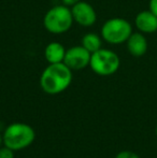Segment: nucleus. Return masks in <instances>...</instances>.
Wrapping results in <instances>:
<instances>
[{
  "instance_id": "nucleus-1",
  "label": "nucleus",
  "mask_w": 157,
  "mask_h": 158,
  "mask_svg": "<svg viewBox=\"0 0 157 158\" xmlns=\"http://www.w3.org/2000/svg\"><path fill=\"white\" fill-rule=\"evenodd\" d=\"M72 82V70L64 63L48 64L40 77V87L48 95L65 92Z\"/></svg>"
},
{
  "instance_id": "nucleus-2",
  "label": "nucleus",
  "mask_w": 157,
  "mask_h": 158,
  "mask_svg": "<svg viewBox=\"0 0 157 158\" xmlns=\"http://www.w3.org/2000/svg\"><path fill=\"white\" fill-rule=\"evenodd\" d=\"M3 145L14 152L27 148L36 139V131L30 125L25 123L10 124L2 135Z\"/></svg>"
},
{
  "instance_id": "nucleus-3",
  "label": "nucleus",
  "mask_w": 157,
  "mask_h": 158,
  "mask_svg": "<svg viewBox=\"0 0 157 158\" xmlns=\"http://www.w3.org/2000/svg\"><path fill=\"white\" fill-rule=\"evenodd\" d=\"M71 9L65 4L55 6L45 13L43 19V25L48 32L54 35H60L71 28L73 24Z\"/></svg>"
},
{
  "instance_id": "nucleus-4",
  "label": "nucleus",
  "mask_w": 157,
  "mask_h": 158,
  "mask_svg": "<svg viewBox=\"0 0 157 158\" xmlns=\"http://www.w3.org/2000/svg\"><path fill=\"white\" fill-rule=\"evenodd\" d=\"M121 60L116 53L113 51L102 48L92 53L89 67L96 74L101 77H109L118 70Z\"/></svg>"
},
{
  "instance_id": "nucleus-5",
  "label": "nucleus",
  "mask_w": 157,
  "mask_h": 158,
  "mask_svg": "<svg viewBox=\"0 0 157 158\" xmlns=\"http://www.w3.org/2000/svg\"><path fill=\"white\" fill-rule=\"evenodd\" d=\"M132 33L131 24L125 19L113 17L103 24L101 38L110 44H122L128 40Z\"/></svg>"
},
{
  "instance_id": "nucleus-6",
  "label": "nucleus",
  "mask_w": 157,
  "mask_h": 158,
  "mask_svg": "<svg viewBox=\"0 0 157 158\" xmlns=\"http://www.w3.org/2000/svg\"><path fill=\"white\" fill-rule=\"evenodd\" d=\"M90 55L84 46L76 45L66 50L65 58L63 63L67 67H69L72 71H78L89 66Z\"/></svg>"
},
{
  "instance_id": "nucleus-7",
  "label": "nucleus",
  "mask_w": 157,
  "mask_h": 158,
  "mask_svg": "<svg viewBox=\"0 0 157 158\" xmlns=\"http://www.w3.org/2000/svg\"><path fill=\"white\" fill-rule=\"evenodd\" d=\"M71 13L73 21L83 27L93 26L97 21L96 11L89 3L85 1H79L76 4L71 6Z\"/></svg>"
},
{
  "instance_id": "nucleus-8",
  "label": "nucleus",
  "mask_w": 157,
  "mask_h": 158,
  "mask_svg": "<svg viewBox=\"0 0 157 158\" xmlns=\"http://www.w3.org/2000/svg\"><path fill=\"white\" fill-rule=\"evenodd\" d=\"M134 24L142 33H153L157 31V16L150 10L141 11L134 19Z\"/></svg>"
},
{
  "instance_id": "nucleus-9",
  "label": "nucleus",
  "mask_w": 157,
  "mask_h": 158,
  "mask_svg": "<svg viewBox=\"0 0 157 158\" xmlns=\"http://www.w3.org/2000/svg\"><path fill=\"white\" fill-rule=\"evenodd\" d=\"M126 43L128 52L134 57H141L147 52L149 44L142 32H132Z\"/></svg>"
},
{
  "instance_id": "nucleus-10",
  "label": "nucleus",
  "mask_w": 157,
  "mask_h": 158,
  "mask_svg": "<svg viewBox=\"0 0 157 158\" xmlns=\"http://www.w3.org/2000/svg\"><path fill=\"white\" fill-rule=\"evenodd\" d=\"M66 48L59 42H50L45 46L44 50V57L48 64H58L63 63L65 58Z\"/></svg>"
},
{
  "instance_id": "nucleus-11",
  "label": "nucleus",
  "mask_w": 157,
  "mask_h": 158,
  "mask_svg": "<svg viewBox=\"0 0 157 158\" xmlns=\"http://www.w3.org/2000/svg\"><path fill=\"white\" fill-rule=\"evenodd\" d=\"M101 44H102V39L100 35L94 32H88L83 35L81 40V45L84 46L89 53H94L96 51L100 50Z\"/></svg>"
},
{
  "instance_id": "nucleus-12",
  "label": "nucleus",
  "mask_w": 157,
  "mask_h": 158,
  "mask_svg": "<svg viewBox=\"0 0 157 158\" xmlns=\"http://www.w3.org/2000/svg\"><path fill=\"white\" fill-rule=\"evenodd\" d=\"M14 151L6 146H1L0 148V158H14Z\"/></svg>"
},
{
  "instance_id": "nucleus-13",
  "label": "nucleus",
  "mask_w": 157,
  "mask_h": 158,
  "mask_svg": "<svg viewBox=\"0 0 157 158\" xmlns=\"http://www.w3.org/2000/svg\"><path fill=\"white\" fill-rule=\"evenodd\" d=\"M115 158H140L138 154L131 151H122L116 154Z\"/></svg>"
},
{
  "instance_id": "nucleus-14",
  "label": "nucleus",
  "mask_w": 157,
  "mask_h": 158,
  "mask_svg": "<svg viewBox=\"0 0 157 158\" xmlns=\"http://www.w3.org/2000/svg\"><path fill=\"white\" fill-rule=\"evenodd\" d=\"M149 8H150V11L153 12L157 16V0H150Z\"/></svg>"
},
{
  "instance_id": "nucleus-15",
  "label": "nucleus",
  "mask_w": 157,
  "mask_h": 158,
  "mask_svg": "<svg viewBox=\"0 0 157 158\" xmlns=\"http://www.w3.org/2000/svg\"><path fill=\"white\" fill-rule=\"evenodd\" d=\"M61 1H63V4H65V6H73L74 4H76L79 1H81V0H61Z\"/></svg>"
},
{
  "instance_id": "nucleus-16",
  "label": "nucleus",
  "mask_w": 157,
  "mask_h": 158,
  "mask_svg": "<svg viewBox=\"0 0 157 158\" xmlns=\"http://www.w3.org/2000/svg\"><path fill=\"white\" fill-rule=\"evenodd\" d=\"M2 144H3V139H2V135H0V148L2 146Z\"/></svg>"
},
{
  "instance_id": "nucleus-17",
  "label": "nucleus",
  "mask_w": 157,
  "mask_h": 158,
  "mask_svg": "<svg viewBox=\"0 0 157 158\" xmlns=\"http://www.w3.org/2000/svg\"><path fill=\"white\" fill-rule=\"evenodd\" d=\"M155 132H156V135H157V126H156V129H155Z\"/></svg>"
}]
</instances>
